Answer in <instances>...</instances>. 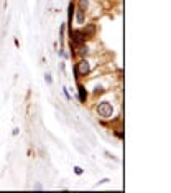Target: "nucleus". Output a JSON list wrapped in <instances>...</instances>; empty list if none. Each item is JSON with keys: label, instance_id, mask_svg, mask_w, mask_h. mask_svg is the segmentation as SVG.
<instances>
[{"label": "nucleus", "instance_id": "obj_1", "mask_svg": "<svg viewBox=\"0 0 171 193\" xmlns=\"http://www.w3.org/2000/svg\"><path fill=\"white\" fill-rule=\"evenodd\" d=\"M97 114H99L100 117H104V119L112 117V114H113V107H112V104H110L109 101H102V102H99V106H97Z\"/></svg>", "mask_w": 171, "mask_h": 193}, {"label": "nucleus", "instance_id": "obj_2", "mask_svg": "<svg viewBox=\"0 0 171 193\" xmlns=\"http://www.w3.org/2000/svg\"><path fill=\"white\" fill-rule=\"evenodd\" d=\"M76 69L79 73V76H87L91 73V64H89L87 60H81L79 63L76 64Z\"/></svg>", "mask_w": 171, "mask_h": 193}, {"label": "nucleus", "instance_id": "obj_3", "mask_svg": "<svg viewBox=\"0 0 171 193\" xmlns=\"http://www.w3.org/2000/svg\"><path fill=\"white\" fill-rule=\"evenodd\" d=\"M81 31H82V35H84V40L92 38V36L96 35V25H94V23H87L86 28H84V30H81Z\"/></svg>", "mask_w": 171, "mask_h": 193}, {"label": "nucleus", "instance_id": "obj_4", "mask_svg": "<svg viewBox=\"0 0 171 193\" xmlns=\"http://www.w3.org/2000/svg\"><path fill=\"white\" fill-rule=\"evenodd\" d=\"M74 10H76V5H74V2H69V5H68V27H69V31L72 30V27H71V23H72V15H74Z\"/></svg>", "mask_w": 171, "mask_h": 193}, {"label": "nucleus", "instance_id": "obj_5", "mask_svg": "<svg viewBox=\"0 0 171 193\" xmlns=\"http://www.w3.org/2000/svg\"><path fill=\"white\" fill-rule=\"evenodd\" d=\"M77 99H79L81 102H86V99H87V91H86V86L84 84H77Z\"/></svg>", "mask_w": 171, "mask_h": 193}, {"label": "nucleus", "instance_id": "obj_6", "mask_svg": "<svg viewBox=\"0 0 171 193\" xmlns=\"http://www.w3.org/2000/svg\"><path fill=\"white\" fill-rule=\"evenodd\" d=\"M74 13H76V20H77V23H81V25H82L84 23V13L86 12H82V10H74Z\"/></svg>", "mask_w": 171, "mask_h": 193}, {"label": "nucleus", "instance_id": "obj_7", "mask_svg": "<svg viewBox=\"0 0 171 193\" xmlns=\"http://www.w3.org/2000/svg\"><path fill=\"white\" fill-rule=\"evenodd\" d=\"M77 50H79V51H77V55H79V56H84V55H87V50H89V48L82 43V45H79V46H77Z\"/></svg>", "mask_w": 171, "mask_h": 193}, {"label": "nucleus", "instance_id": "obj_8", "mask_svg": "<svg viewBox=\"0 0 171 193\" xmlns=\"http://www.w3.org/2000/svg\"><path fill=\"white\" fill-rule=\"evenodd\" d=\"M87 5H89V0H79V10L86 12V9H87Z\"/></svg>", "mask_w": 171, "mask_h": 193}, {"label": "nucleus", "instance_id": "obj_9", "mask_svg": "<svg viewBox=\"0 0 171 193\" xmlns=\"http://www.w3.org/2000/svg\"><path fill=\"white\" fill-rule=\"evenodd\" d=\"M44 81H46L48 84H51V83H53V78H51L50 73H46V75H44Z\"/></svg>", "mask_w": 171, "mask_h": 193}, {"label": "nucleus", "instance_id": "obj_10", "mask_svg": "<svg viewBox=\"0 0 171 193\" xmlns=\"http://www.w3.org/2000/svg\"><path fill=\"white\" fill-rule=\"evenodd\" d=\"M74 173H76V175H82V173H84V168H81V167H74Z\"/></svg>", "mask_w": 171, "mask_h": 193}, {"label": "nucleus", "instance_id": "obj_11", "mask_svg": "<svg viewBox=\"0 0 171 193\" xmlns=\"http://www.w3.org/2000/svg\"><path fill=\"white\" fill-rule=\"evenodd\" d=\"M63 93H64V96H66V99H68V101H71V94L68 93V89H66V88L63 89Z\"/></svg>", "mask_w": 171, "mask_h": 193}, {"label": "nucleus", "instance_id": "obj_12", "mask_svg": "<svg viewBox=\"0 0 171 193\" xmlns=\"http://www.w3.org/2000/svg\"><path fill=\"white\" fill-rule=\"evenodd\" d=\"M35 190H43V185L41 183H36L35 185Z\"/></svg>", "mask_w": 171, "mask_h": 193}, {"label": "nucleus", "instance_id": "obj_13", "mask_svg": "<svg viewBox=\"0 0 171 193\" xmlns=\"http://www.w3.org/2000/svg\"><path fill=\"white\" fill-rule=\"evenodd\" d=\"M107 182H110V180H109V178H102V180H100V182L97 183V185H102V183H107Z\"/></svg>", "mask_w": 171, "mask_h": 193}, {"label": "nucleus", "instance_id": "obj_14", "mask_svg": "<svg viewBox=\"0 0 171 193\" xmlns=\"http://www.w3.org/2000/svg\"><path fill=\"white\" fill-rule=\"evenodd\" d=\"M18 132H20V130L17 129V127H15V129H13V130H12V135H18Z\"/></svg>", "mask_w": 171, "mask_h": 193}]
</instances>
